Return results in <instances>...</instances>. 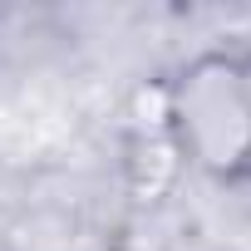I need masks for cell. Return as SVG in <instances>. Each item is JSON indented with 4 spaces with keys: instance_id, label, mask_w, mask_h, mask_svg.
<instances>
[{
    "instance_id": "obj_1",
    "label": "cell",
    "mask_w": 251,
    "mask_h": 251,
    "mask_svg": "<svg viewBox=\"0 0 251 251\" xmlns=\"http://www.w3.org/2000/svg\"><path fill=\"white\" fill-rule=\"evenodd\" d=\"M163 133L212 187H251V59L231 45L187 54L163 84Z\"/></svg>"
}]
</instances>
